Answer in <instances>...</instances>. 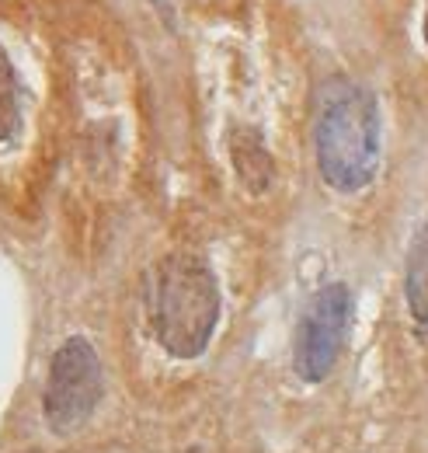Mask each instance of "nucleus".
<instances>
[{
    "label": "nucleus",
    "mask_w": 428,
    "mask_h": 453,
    "mask_svg": "<svg viewBox=\"0 0 428 453\" xmlns=\"http://www.w3.org/2000/svg\"><path fill=\"white\" fill-rule=\"evenodd\" d=\"M133 408L115 401L111 370L88 335H66L56 345L39 395V418L53 443L88 447L102 433L115 453L126 450L133 447Z\"/></svg>",
    "instance_id": "1"
},
{
    "label": "nucleus",
    "mask_w": 428,
    "mask_h": 453,
    "mask_svg": "<svg viewBox=\"0 0 428 453\" xmlns=\"http://www.w3.org/2000/svg\"><path fill=\"white\" fill-rule=\"evenodd\" d=\"M147 318L150 335L171 363H199L213 349L223 318V289L213 262L188 244L171 248L154 265L147 289Z\"/></svg>",
    "instance_id": "2"
},
{
    "label": "nucleus",
    "mask_w": 428,
    "mask_h": 453,
    "mask_svg": "<svg viewBox=\"0 0 428 453\" xmlns=\"http://www.w3.org/2000/svg\"><path fill=\"white\" fill-rule=\"evenodd\" d=\"M379 157L383 115L376 95L352 77L324 81L314 109V161L321 181L338 196H359L376 181Z\"/></svg>",
    "instance_id": "3"
},
{
    "label": "nucleus",
    "mask_w": 428,
    "mask_h": 453,
    "mask_svg": "<svg viewBox=\"0 0 428 453\" xmlns=\"http://www.w3.org/2000/svg\"><path fill=\"white\" fill-rule=\"evenodd\" d=\"M355 318V296L345 283L321 286L296 325L293 339V377L303 388H324L338 370Z\"/></svg>",
    "instance_id": "4"
},
{
    "label": "nucleus",
    "mask_w": 428,
    "mask_h": 453,
    "mask_svg": "<svg viewBox=\"0 0 428 453\" xmlns=\"http://www.w3.org/2000/svg\"><path fill=\"white\" fill-rule=\"evenodd\" d=\"M404 307L418 335H428V217L411 234L404 255Z\"/></svg>",
    "instance_id": "5"
},
{
    "label": "nucleus",
    "mask_w": 428,
    "mask_h": 453,
    "mask_svg": "<svg viewBox=\"0 0 428 453\" xmlns=\"http://www.w3.org/2000/svg\"><path fill=\"white\" fill-rule=\"evenodd\" d=\"M230 157H233V168L241 174V181L248 185V192L258 196L275 181V161H271L258 129H237L230 140Z\"/></svg>",
    "instance_id": "6"
},
{
    "label": "nucleus",
    "mask_w": 428,
    "mask_h": 453,
    "mask_svg": "<svg viewBox=\"0 0 428 453\" xmlns=\"http://www.w3.org/2000/svg\"><path fill=\"white\" fill-rule=\"evenodd\" d=\"M21 129V81L14 59L0 42V143L14 140Z\"/></svg>",
    "instance_id": "7"
},
{
    "label": "nucleus",
    "mask_w": 428,
    "mask_h": 453,
    "mask_svg": "<svg viewBox=\"0 0 428 453\" xmlns=\"http://www.w3.org/2000/svg\"><path fill=\"white\" fill-rule=\"evenodd\" d=\"M422 35H425V50H428V11H425V25H422Z\"/></svg>",
    "instance_id": "8"
}]
</instances>
